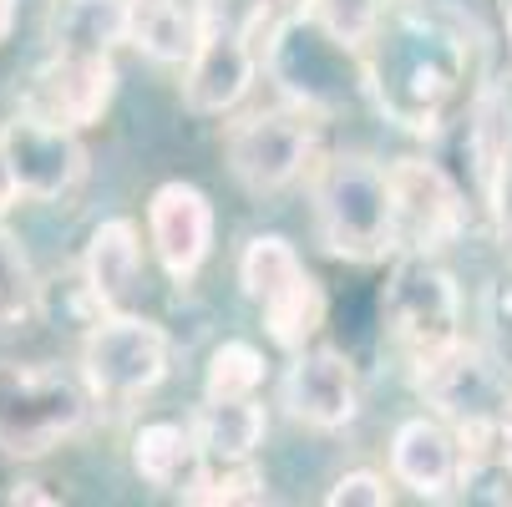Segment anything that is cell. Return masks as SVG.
I'll return each mask as SVG.
<instances>
[{
  "label": "cell",
  "mask_w": 512,
  "mask_h": 507,
  "mask_svg": "<svg viewBox=\"0 0 512 507\" xmlns=\"http://www.w3.org/2000/svg\"><path fill=\"white\" fill-rule=\"evenodd\" d=\"M502 6H512V0H502Z\"/></svg>",
  "instance_id": "cell-26"
},
{
  "label": "cell",
  "mask_w": 512,
  "mask_h": 507,
  "mask_svg": "<svg viewBox=\"0 0 512 507\" xmlns=\"http://www.w3.org/2000/svg\"><path fill=\"white\" fill-rule=\"evenodd\" d=\"M0 153L11 163L21 198H36V203H56L87 178V148H82L77 127H66L36 107L16 112L0 127Z\"/></svg>",
  "instance_id": "cell-7"
},
{
  "label": "cell",
  "mask_w": 512,
  "mask_h": 507,
  "mask_svg": "<svg viewBox=\"0 0 512 507\" xmlns=\"http://www.w3.org/2000/svg\"><path fill=\"white\" fill-rule=\"evenodd\" d=\"M386 178H391V213H396V249L406 254L447 249L462 229L457 183L426 158H401L386 168Z\"/></svg>",
  "instance_id": "cell-10"
},
{
  "label": "cell",
  "mask_w": 512,
  "mask_h": 507,
  "mask_svg": "<svg viewBox=\"0 0 512 507\" xmlns=\"http://www.w3.org/2000/svg\"><path fill=\"white\" fill-rule=\"evenodd\" d=\"M462 472L457 437L442 416H411L391 437V477L416 497H447Z\"/></svg>",
  "instance_id": "cell-15"
},
{
  "label": "cell",
  "mask_w": 512,
  "mask_h": 507,
  "mask_svg": "<svg viewBox=\"0 0 512 507\" xmlns=\"http://www.w3.org/2000/svg\"><path fill=\"white\" fill-rule=\"evenodd\" d=\"M416 366H421V376H416L421 396L436 406V416H442L447 426H462V421L492 411L507 396L497 371H492V360L477 345H462V340L431 350L426 360H416Z\"/></svg>",
  "instance_id": "cell-14"
},
{
  "label": "cell",
  "mask_w": 512,
  "mask_h": 507,
  "mask_svg": "<svg viewBox=\"0 0 512 507\" xmlns=\"http://www.w3.org/2000/svg\"><path fill=\"white\" fill-rule=\"evenodd\" d=\"M21 198V188H16V178H11V163H6V153H0V219L11 213V203Z\"/></svg>",
  "instance_id": "cell-24"
},
{
  "label": "cell",
  "mask_w": 512,
  "mask_h": 507,
  "mask_svg": "<svg viewBox=\"0 0 512 507\" xmlns=\"http://www.w3.org/2000/svg\"><path fill=\"white\" fill-rule=\"evenodd\" d=\"M41 315V284L21 239L0 224V330H26Z\"/></svg>",
  "instance_id": "cell-20"
},
{
  "label": "cell",
  "mask_w": 512,
  "mask_h": 507,
  "mask_svg": "<svg viewBox=\"0 0 512 507\" xmlns=\"http://www.w3.org/2000/svg\"><path fill=\"white\" fill-rule=\"evenodd\" d=\"M325 502H330V507H355V502L386 507V502H391V482H386L381 472H345V477H335V487L325 492Z\"/></svg>",
  "instance_id": "cell-22"
},
{
  "label": "cell",
  "mask_w": 512,
  "mask_h": 507,
  "mask_svg": "<svg viewBox=\"0 0 512 507\" xmlns=\"http://www.w3.org/2000/svg\"><path fill=\"white\" fill-rule=\"evenodd\" d=\"M457 315H462L457 279L431 254H406L396 264V274H391V289H386L391 335L416 360H426L431 350H442V345L457 340Z\"/></svg>",
  "instance_id": "cell-8"
},
{
  "label": "cell",
  "mask_w": 512,
  "mask_h": 507,
  "mask_svg": "<svg viewBox=\"0 0 512 507\" xmlns=\"http://www.w3.org/2000/svg\"><path fill=\"white\" fill-rule=\"evenodd\" d=\"M127 41L158 66H183L198 41V11L183 0H127Z\"/></svg>",
  "instance_id": "cell-19"
},
{
  "label": "cell",
  "mask_w": 512,
  "mask_h": 507,
  "mask_svg": "<svg viewBox=\"0 0 512 507\" xmlns=\"http://www.w3.org/2000/svg\"><path fill=\"white\" fill-rule=\"evenodd\" d=\"M142 274V234L132 219H102L82 254V279L97 310H127Z\"/></svg>",
  "instance_id": "cell-17"
},
{
  "label": "cell",
  "mask_w": 512,
  "mask_h": 507,
  "mask_svg": "<svg viewBox=\"0 0 512 507\" xmlns=\"http://www.w3.org/2000/svg\"><path fill=\"white\" fill-rule=\"evenodd\" d=\"M239 289L264 315V330L279 350L295 355L325 320V289L305 269L300 249L284 234H254L239 254Z\"/></svg>",
  "instance_id": "cell-5"
},
{
  "label": "cell",
  "mask_w": 512,
  "mask_h": 507,
  "mask_svg": "<svg viewBox=\"0 0 512 507\" xmlns=\"http://www.w3.org/2000/svg\"><path fill=\"white\" fill-rule=\"evenodd\" d=\"M92 396L82 376L46 360H0V457L41 462L87 426Z\"/></svg>",
  "instance_id": "cell-3"
},
{
  "label": "cell",
  "mask_w": 512,
  "mask_h": 507,
  "mask_svg": "<svg viewBox=\"0 0 512 507\" xmlns=\"http://www.w3.org/2000/svg\"><path fill=\"white\" fill-rule=\"evenodd\" d=\"M117 97V66L112 51H92V46H56V56L41 66V102L36 112L66 122V127H92L107 117Z\"/></svg>",
  "instance_id": "cell-13"
},
{
  "label": "cell",
  "mask_w": 512,
  "mask_h": 507,
  "mask_svg": "<svg viewBox=\"0 0 512 507\" xmlns=\"http://www.w3.org/2000/svg\"><path fill=\"white\" fill-rule=\"evenodd\" d=\"M213 234H218V219H213V203L198 183L173 178L148 198V244L173 284H188L208 264Z\"/></svg>",
  "instance_id": "cell-12"
},
{
  "label": "cell",
  "mask_w": 512,
  "mask_h": 507,
  "mask_svg": "<svg viewBox=\"0 0 512 507\" xmlns=\"http://www.w3.org/2000/svg\"><path fill=\"white\" fill-rule=\"evenodd\" d=\"M279 406L310 431H345L360 416V381L330 345H300L279 381Z\"/></svg>",
  "instance_id": "cell-11"
},
{
  "label": "cell",
  "mask_w": 512,
  "mask_h": 507,
  "mask_svg": "<svg viewBox=\"0 0 512 507\" xmlns=\"http://www.w3.org/2000/svg\"><path fill=\"white\" fill-rule=\"evenodd\" d=\"M173 371V345L168 330L148 315L132 310H102V320L82 335L77 376L92 401L107 406H132L142 396H153Z\"/></svg>",
  "instance_id": "cell-4"
},
{
  "label": "cell",
  "mask_w": 512,
  "mask_h": 507,
  "mask_svg": "<svg viewBox=\"0 0 512 507\" xmlns=\"http://www.w3.org/2000/svg\"><path fill=\"white\" fill-rule=\"evenodd\" d=\"M497 219L512 234V163H502V173H497Z\"/></svg>",
  "instance_id": "cell-23"
},
{
  "label": "cell",
  "mask_w": 512,
  "mask_h": 507,
  "mask_svg": "<svg viewBox=\"0 0 512 507\" xmlns=\"http://www.w3.org/2000/svg\"><path fill=\"white\" fill-rule=\"evenodd\" d=\"M259 56L249 46V26L198 16V41L183 61V107L193 117H229L254 87Z\"/></svg>",
  "instance_id": "cell-9"
},
{
  "label": "cell",
  "mask_w": 512,
  "mask_h": 507,
  "mask_svg": "<svg viewBox=\"0 0 512 507\" xmlns=\"http://www.w3.org/2000/svg\"><path fill=\"white\" fill-rule=\"evenodd\" d=\"M188 431L208 467H239V462H254V452L264 447L269 416L259 396H203Z\"/></svg>",
  "instance_id": "cell-16"
},
{
  "label": "cell",
  "mask_w": 512,
  "mask_h": 507,
  "mask_svg": "<svg viewBox=\"0 0 512 507\" xmlns=\"http://www.w3.org/2000/svg\"><path fill=\"white\" fill-rule=\"evenodd\" d=\"M310 158H315V127H310V112H295V107H254L234 117L224 132L229 178L249 198H274L284 188H295L310 173Z\"/></svg>",
  "instance_id": "cell-6"
},
{
  "label": "cell",
  "mask_w": 512,
  "mask_h": 507,
  "mask_svg": "<svg viewBox=\"0 0 512 507\" xmlns=\"http://www.w3.org/2000/svg\"><path fill=\"white\" fill-rule=\"evenodd\" d=\"M132 472L148 487L188 492L193 477L203 472V452L183 421H142L132 431Z\"/></svg>",
  "instance_id": "cell-18"
},
{
  "label": "cell",
  "mask_w": 512,
  "mask_h": 507,
  "mask_svg": "<svg viewBox=\"0 0 512 507\" xmlns=\"http://www.w3.org/2000/svg\"><path fill=\"white\" fill-rule=\"evenodd\" d=\"M462 41L442 31L431 16L396 11L376 21V31L360 41V66L365 87L376 92L381 112L411 132L436 127V117L447 112L462 82Z\"/></svg>",
  "instance_id": "cell-1"
},
{
  "label": "cell",
  "mask_w": 512,
  "mask_h": 507,
  "mask_svg": "<svg viewBox=\"0 0 512 507\" xmlns=\"http://www.w3.org/2000/svg\"><path fill=\"white\" fill-rule=\"evenodd\" d=\"M11 31H16V0H0V46L11 41Z\"/></svg>",
  "instance_id": "cell-25"
},
{
  "label": "cell",
  "mask_w": 512,
  "mask_h": 507,
  "mask_svg": "<svg viewBox=\"0 0 512 507\" xmlns=\"http://www.w3.org/2000/svg\"><path fill=\"white\" fill-rule=\"evenodd\" d=\"M264 350L249 340H224L213 345L208 371H203V396H259L264 386Z\"/></svg>",
  "instance_id": "cell-21"
},
{
  "label": "cell",
  "mask_w": 512,
  "mask_h": 507,
  "mask_svg": "<svg viewBox=\"0 0 512 507\" xmlns=\"http://www.w3.org/2000/svg\"><path fill=\"white\" fill-rule=\"evenodd\" d=\"M310 219L315 239L350 264H371L396 249L391 178L365 153H335L310 173Z\"/></svg>",
  "instance_id": "cell-2"
}]
</instances>
